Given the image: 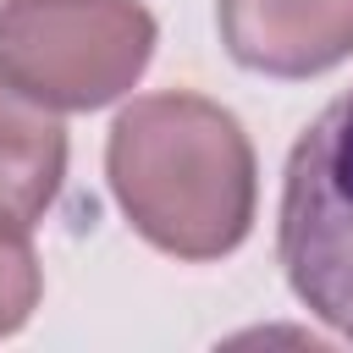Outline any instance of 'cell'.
I'll return each instance as SVG.
<instances>
[{"instance_id":"6da1fadb","label":"cell","mask_w":353,"mask_h":353,"mask_svg":"<svg viewBox=\"0 0 353 353\" xmlns=\"http://www.w3.org/2000/svg\"><path fill=\"white\" fill-rule=\"evenodd\" d=\"M105 176L143 243L176 259L232 254L259 204L254 143L243 121L188 88L143 94L110 121Z\"/></svg>"},{"instance_id":"7a4b0ae2","label":"cell","mask_w":353,"mask_h":353,"mask_svg":"<svg viewBox=\"0 0 353 353\" xmlns=\"http://www.w3.org/2000/svg\"><path fill=\"white\" fill-rule=\"evenodd\" d=\"M154 39L143 0H6L0 83L44 110H99L143 77Z\"/></svg>"},{"instance_id":"3957f363","label":"cell","mask_w":353,"mask_h":353,"mask_svg":"<svg viewBox=\"0 0 353 353\" xmlns=\"http://www.w3.org/2000/svg\"><path fill=\"white\" fill-rule=\"evenodd\" d=\"M276 259L292 298L353 336V88L336 94L287 154Z\"/></svg>"},{"instance_id":"277c9868","label":"cell","mask_w":353,"mask_h":353,"mask_svg":"<svg viewBox=\"0 0 353 353\" xmlns=\"http://www.w3.org/2000/svg\"><path fill=\"white\" fill-rule=\"evenodd\" d=\"M221 44L265 77H320L353 55V0H215Z\"/></svg>"},{"instance_id":"5b68a950","label":"cell","mask_w":353,"mask_h":353,"mask_svg":"<svg viewBox=\"0 0 353 353\" xmlns=\"http://www.w3.org/2000/svg\"><path fill=\"white\" fill-rule=\"evenodd\" d=\"M66 182V127L0 83V221L33 226Z\"/></svg>"},{"instance_id":"8992f818","label":"cell","mask_w":353,"mask_h":353,"mask_svg":"<svg viewBox=\"0 0 353 353\" xmlns=\"http://www.w3.org/2000/svg\"><path fill=\"white\" fill-rule=\"evenodd\" d=\"M39 292H44V270H39V254L28 243V226L0 221V336L22 331L33 320Z\"/></svg>"}]
</instances>
